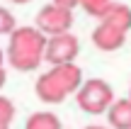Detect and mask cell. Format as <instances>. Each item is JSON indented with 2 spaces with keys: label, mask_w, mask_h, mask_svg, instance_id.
Returning a JSON list of instances; mask_svg holds the SVG:
<instances>
[{
  "label": "cell",
  "mask_w": 131,
  "mask_h": 129,
  "mask_svg": "<svg viewBox=\"0 0 131 129\" xmlns=\"http://www.w3.org/2000/svg\"><path fill=\"white\" fill-rule=\"evenodd\" d=\"M5 83H7V71H5V68H0V88H3Z\"/></svg>",
  "instance_id": "14"
},
{
  "label": "cell",
  "mask_w": 131,
  "mask_h": 129,
  "mask_svg": "<svg viewBox=\"0 0 131 129\" xmlns=\"http://www.w3.org/2000/svg\"><path fill=\"white\" fill-rule=\"evenodd\" d=\"M7 37H10V42H7L5 58L15 71H22V73L34 71L44 61L46 37L37 27H15Z\"/></svg>",
  "instance_id": "1"
},
{
  "label": "cell",
  "mask_w": 131,
  "mask_h": 129,
  "mask_svg": "<svg viewBox=\"0 0 131 129\" xmlns=\"http://www.w3.org/2000/svg\"><path fill=\"white\" fill-rule=\"evenodd\" d=\"M117 100L114 97V90L104 78H90V81H83L80 88L75 90V102L83 112L88 115H104L107 107Z\"/></svg>",
  "instance_id": "3"
},
{
  "label": "cell",
  "mask_w": 131,
  "mask_h": 129,
  "mask_svg": "<svg viewBox=\"0 0 131 129\" xmlns=\"http://www.w3.org/2000/svg\"><path fill=\"white\" fill-rule=\"evenodd\" d=\"M129 32L122 27H114V24L100 19V24L92 29V44L100 51H119V49L126 44Z\"/></svg>",
  "instance_id": "6"
},
{
  "label": "cell",
  "mask_w": 131,
  "mask_h": 129,
  "mask_svg": "<svg viewBox=\"0 0 131 129\" xmlns=\"http://www.w3.org/2000/svg\"><path fill=\"white\" fill-rule=\"evenodd\" d=\"M78 54H80V39L73 32L46 37V46H44V61L46 63H51V66L75 63Z\"/></svg>",
  "instance_id": "4"
},
{
  "label": "cell",
  "mask_w": 131,
  "mask_h": 129,
  "mask_svg": "<svg viewBox=\"0 0 131 129\" xmlns=\"http://www.w3.org/2000/svg\"><path fill=\"white\" fill-rule=\"evenodd\" d=\"M83 83V71L75 63H63V66H51L46 73H41L34 85L37 97L46 105H58L68 95H73Z\"/></svg>",
  "instance_id": "2"
},
{
  "label": "cell",
  "mask_w": 131,
  "mask_h": 129,
  "mask_svg": "<svg viewBox=\"0 0 131 129\" xmlns=\"http://www.w3.org/2000/svg\"><path fill=\"white\" fill-rule=\"evenodd\" d=\"M73 27V10L58 7V5H44L37 15V29L44 37H53V34L70 32Z\"/></svg>",
  "instance_id": "5"
},
{
  "label": "cell",
  "mask_w": 131,
  "mask_h": 129,
  "mask_svg": "<svg viewBox=\"0 0 131 129\" xmlns=\"http://www.w3.org/2000/svg\"><path fill=\"white\" fill-rule=\"evenodd\" d=\"M53 5L66 7V10H73V7H78V0H53Z\"/></svg>",
  "instance_id": "13"
},
{
  "label": "cell",
  "mask_w": 131,
  "mask_h": 129,
  "mask_svg": "<svg viewBox=\"0 0 131 129\" xmlns=\"http://www.w3.org/2000/svg\"><path fill=\"white\" fill-rule=\"evenodd\" d=\"M15 27H17V19H15V15L10 12L7 7H0V37L10 34Z\"/></svg>",
  "instance_id": "12"
},
{
  "label": "cell",
  "mask_w": 131,
  "mask_h": 129,
  "mask_svg": "<svg viewBox=\"0 0 131 129\" xmlns=\"http://www.w3.org/2000/svg\"><path fill=\"white\" fill-rule=\"evenodd\" d=\"M107 120H109V129H131V100L129 97H119L107 107Z\"/></svg>",
  "instance_id": "7"
},
{
  "label": "cell",
  "mask_w": 131,
  "mask_h": 129,
  "mask_svg": "<svg viewBox=\"0 0 131 129\" xmlns=\"http://www.w3.org/2000/svg\"><path fill=\"white\" fill-rule=\"evenodd\" d=\"M10 3H17V5H27V3H32V0H10Z\"/></svg>",
  "instance_id": "16"
},
{
  "label": "cell",
  "mask_w": 131,
  "mask_h": 129,
  "mask_svg": "<svg viewBox=\"0 0 131 129\" xmlns=\"http://www.w3.org/2000/svg\"><path fill=\"white\" fill-rule=\"evenodd\" d=\"M112 3H114V0H78V7H83L85 15H90V17L102 19L104 15L109 12Z\"/></svg>",
  "instance_id": "10"
},
{
  "label": "cell",
  "mask_w": 131,
  "mask_h": 129,
  "mask_svg": "<svg viewBox=\"0 0 131 129\" xmlns=\"http://www.w3.org/2000/svg\"><path fill=\"white\" fill-rule=\"evenodd\" d=\"M24 129H63V124H61L58 115H53L49 110H41V112H34V115L27 117Z\"/></svg>",
  "instance_id": "8"
},
{
  "label": "cell",
  "mask_w": 131,
  "mask_h": 129,
  "mask_svg": "<svg viewBox=\"0 0 131 129\" xmlns=\"http://www.w3.org/2000/svg\"><path fill=\"white\" fill-rule=\"evenodd\" d=\"M3 63H5V51L0 49V68H3Z\"/></svg>",
  "instance_id": "17"
},
{
  "label": "cell",
  "mask_w": 131,
  "mask_h": 129,
  "mask_svg": "<svg viewBox=\"0 0 131 129\" xmlns=\"http://www.w3.org/2000/svg\"><path fill=\"white\" fill-rule=\"evenodd\" d=\"M15 120V105L10 97L0 95V124L3 127H10V122Z\"/></svg>",
  "instance_id": "11"
},
{
  "label": "cell",
  "mask_w": 131,
  "mask_h": 129,
  "mask_svg": "<svg viewBox=\"0 0 131 129\" xmlns=\"http://www.w3.org/2000/svg\"><path fill=\"white\" fill-rule=\"evenodd\" d=\"M83 129H109V127H102V124H90V127H83Z\"/></svg>",
  "instance_id": "15"
},
{
  "label": "cell",
  "mask_w": 131,
  "mask_h": 129,
  "mask_svg": "<svg viewBox=\"0 0 131 129\" xmlns=\"http://www.w3.org/2000/svg\"><path fill=\"white\" fill-rule=\"evenodd\" d=\"M104 22H109V24H114V27H122V29H131V10H129V5H124V3H112V7H109V12L104 15Z\"/></svg>",
  "instance_id": "9"
},
{
  "label": "cell",
  "mask_w": 131,
  "mask_h": 129,
  "mask_svg": "<svg viewBox=\"0 0 131 129\" xmlns=\"http://www.w3.org/2000/svg\"><path fill=\"white\" fill-rule=\"evenodd\" d=\"M0 129H10V127H3V124H0Z\"/></svg>",
  "instance_id": "18"
}]
</instances>
